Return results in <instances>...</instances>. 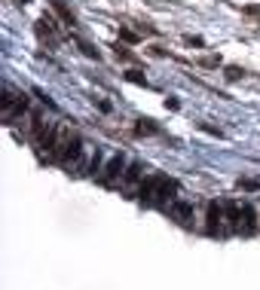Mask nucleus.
Wrapping results in <instances>:
<instances>
[{
	"instance_id": "1",
	"label": "nucleus",
	"mask_w": 260,
	"mask_h": 290,
	"mask_svg": "<svg viewBox=\"0 0 260 290\" xmlns=\"http://www.w3.org/2000/svg\"><path fill=\"white\" fill-rule=\"evenodd\" d=\"M178 199V180H169L166 174H150L141 190H138V202L141 205H159V208H169L172 202Z\"/></svg>"
},
{
	"instance_id": "2",
	"label": "nucleus",
	"mask_w": 260,
	"mask_h": 290,
	"mask_svg": "<svg viewBox=\"0 0 260 290\" xmlns=\"http://www.w3.org/2000/svg\"><path fill=\"white\" fill-rule=\"evenodd\" d=\"M86 144H83V138L70 128V125H58V131H55V141H52V147H49V153H46V162H58V165H67L80 150H83Z\"/></svg>"
},
{
	"instance_id": "3",
	"label": "nucleus",
	"mask_w": 260,
	"mask_h": 290,
	"mask_svg": "<svg viewBox=\"0 0 260 290\" xmlns=\"http://www.w3.org/2000/svg\"><path fill=\"white\" fill-rule=\"evenodd\" d=\"M202 220H205L202 229H205V235H211V239H224V235L233 232V229H230V217H227V202L211 199V202L205 205V217H202Z\"/></svg>"
},
{
	"instance_id": "4",
	"label": "nucleus",
	"mask_w": 260,
	"mask_h": 290,
	"mask_svg": "<svg viewBox=\"0 0 260 290\" xmlns=\"http://www.w3.org/2000/svg\"><path fill=\"white\" fill-rule=\"evenodd\" d=\"M0 110H3V119L6 125H12L25 110H28V95L25 92H15L9 83H3V98H0Z\"/></svg>"
},
{
	"instance_id": "5",
	"label": "nucleus",
	"mask_w": 260,
	"mask_h": 290,
	"mask_svg": "<svg viewBox=\"0 0 260 290\" xmlns=\"http://www.w3.org/2000/svg\"><path fill=\"white\" fill-rule=\"evenodd\" d=\"M55 131H58V125H55V122H46L40 113H34V125H31V144L37 147L40 159H46V153H49V147H52V141H55Z\"/></svg>"
},
{
	"instance_id": "6",
	"label": "nucleus",
	"mask_w": 260,
	"mask_h": 290,
	"mask_svg": "<svg viewBox=\"0 0 260 290\" xmlns=\"http://www.w3.org/2000/svg\"><path fill=\"white\" fill-rule=\"evenodd\" d=\"M126 168H129V159H126V153H113V156H110V159L101 165V171H98L95 177H98V183H101V187L113 190V187H120V180H123Z\"/></svg>"
},
{
	"instance_id": "7",
	"label": "nucleus",
	"mask_w": 260,
	"mask_h": 290,
	"mask_svg": "<svg viewBox=\"0 0 260 290\" xmlns=\"http://www.w3.org/2000/svg\"><path fill=\"white\" fill-rule=\"evenodd\" d=\"M166 211H169V217H172V220H178V223H181V226H187V229L196 223V205H193V202L175 199V202H172Z\"/></svg>"
},
{
	"instance_id": "8",
	"label": "nucleus",
	"mask_w": 260,
	"mask_h": 290,
	"mask_svg": "<svg viewBox=\"0 0 260 290\" xmlns=\"http://www.w3.org/2000/svg\"><path fill=\"white\" fill-rule=\"evenodd\" d=\"M144 171H147L144 162H129V168H126V174H123V180H120V190L138 196V190H141V183H144Z\"/></svg>"
},
{
	"instance_id": "9",
	"label": "nucleus",
	"mask_w": 260,
	"mask_h": 290,
	"mask_svg": "<svg viewBox=\"0 0 260 290\" xmlns=\"http://www.w3.org/2000/svg\"><path fill=\"white\" fill-rule=\"evenodd\" d=\"M34 31H37V37H40V40H43V43H46L49 49H55V46L61 43V34H58V24H55L52 18H46V15L34 21Z\"/></svg>"
},
{
	"instance_id": "10",
	"label": "nucleus",
	"mask_w": 260,
	"mask_h": 290,
	"mask_svg": "<svg viewBox=\"0 0 260 290\" xmlns=\"http://www.w3.org/2000/svg\"><path fill=\"white\" fill-rule=\"evenodd\" d=\"M260 229V223H257V214H254V208L248 205V202H242L239 205V220H236V232L239 235H254Z\"/></svg>"
},
{
	"instance_id": "11",
	"label": "nucleus",
	"mask_w": 260,
	"mask_h": 290,
	"mask_svg": "<svg viewBox=\"0 0 260 290\" xmlns=\"http://www.w3.org/2000/svg\"><path fill=\"white\" fill-rule=\"evenodd\" d=\"M49 6H52V9L58 12V18H61L64 24H70V28L77 24V15H74V9H70V6H67L64 0H49Z\"/></svg>"
},
{
	"instance_id": "12",
	"label": "nucleus",
	"mask_w": 260,
	"mask_h": 290,
	"mask_svg": "<svg viewBox=\"0 0 260 290\" xmlns=\"http://www.w3.org/2000/svg\"><path fill=\"white\" fill-rule=\"evenodd\" d=\"M132 131H135L138 138H153V135H159V128H156V125H153L150 119H138Z\"/></svg>"
},
{
	"instance_id": "13",
	"label": "nucleus",
	"mask_w": 260,
	"mask_h": 290,
	"mask_svg": "<svg viewBox=\"0 0 260 290\" xmlns=\"http://www.w3.org/2000/svg\"><path fill=\"white\" fill-rule=\"evenodd\" d=\"M242 15L251 18L254 24H260V3H245V6H242Z\"/></svg>"
},
{
	"instance_id": "14",
	"label": "nucleus",
	"mask_w": 260,
	"mask_h": 290,
	"mask_svg": "<svg viewBox=\"0 0 260 290\" xmlns=\"http://www.w3.org/2000/svg\"><path fill=\"white\" fill-rule=\"evenodd\" d=\"M120 40H123V43H138V40H141V34H138V31H132V28H126V24H120Z\"/></svg>"
},
{
	"instance_id": "15",
	"label": "nucleus",
	"mask_w": 260,
	"mask_h": 290,
	"mask_svg": "<svg viewBox=\"0 0 260 290\" xmlns=\"http://www.w3.org/2000/svg\"><path fill=\"white\" fill-rule=\"evenodd\" d=\"M77 46L83 49V55H86V58H95V61H101V52H98L92 43H86V40H77Z\"/></svg>"
},
{
	"instance_id": "16",
	"label": "nucleus",
	"mask_w": 260,
	"mask_h": 290,
	"mask_svg": "<svg viewBox=\"0 0 260 290\" xmlns=\"http://www.w3.org/2000/svg\"><path fill=\"white\" fill-rule=\"evenodd\" d=\"M126 80H129V83H135V86H147V76H144V70H138V67L126 70Z\"/></svg>"
},
{
	"instance_id": "17",
	"label": "nucleus",
	"mask_w": 260,
	"mask_h": 290,
	"mask_svg": "<svg viewBox=\"0 0 260 290\" xmlns=\"http://www.w3.org/2000/svg\"><path fill=\"white\" fill-rule=\"evenodd\" d=\"M113 52H116V58H120V61H138V55H135L132 49H126V46H120V43L113 46Z\"/></svg>"
},
{
	"instance_id": "18",
	"label": "nucleus",
	"mask_w": 260,
	"mask_h": 290,
	"mask_svg": "<svg viewBox=\"0 0 260 290\" xmlns=\"http://www.w3.org/2000/svg\"><path fill=\"white\" fill-rule=\"evenodd\" d=\"M224 76H227V80H230V83H236V80H242V76H245V70H242V67H236V64H230V67H227V73H224Z\"/></svg>"
},
{
	"instance_id": "19",
	"label": "nucleus",
	"mask_w": 260,
	"mask_h": 290,
	"mask_svg": "<svg viewBox=\"0 0 260 290\" xmlns=\"http://www.w3.org/2000/svg\"><path fill=\"white\" fill-rule=\"evenodd\" d=\"M239 187L242 190H260V180L257 177H245V180H239Z\"/></svg>"
},
{
	"instance_id": "20",
	"label": "nucleus",
	"mask_w": 260,
	"mask_h": 290,
	"mask_svg": "<svg viewBox=\"0 0 260 290\" xmlns=\"http://www.w3.org/2000/svg\"><path fill=\"white\" fill-rule=\"evenodd\" d=\"M199 64H202V67H218L221 58H218V55H205V58H199Z\"/></svg>"
},
{
	"instance_id": "21",
	"label": "nucleus",
	"mask_w": 260,
	"mask_h": 290,
	"mask_svg": "<svg viewBox=\"0 0 260 290\" xmlns=\"http://www.w3.org/2000/svg\"><path fill=\"white\" fill-rule=\"evenodd\" d=\"M199 128H202V131H208V135H215V138H224V131H221L218 125H208V122H199Z\"/></svg>"
},
{
	"instance_id": "22",
	"label": "nucleus",
	"mask_w": 260,
	"mask_h": 290,
	"mask_svg": "<svg viewBox=\"0 0 260 290\" xmlns=\"http://www.w3.org/2000/svg\"><path fill=\"white\" fill-rule=\"evenodd\" d=\"M184 43H187V46H205V40H202V37H193V34H187Z\"/></svg>"
},
{
	"instance_id": "23",
	"label": "nucleus",
	"mask_w": 260,
	"mask_h": 290,
	"mask_svg": "<svg viewBox=\"0 0 260 290\" xmlns=\"http://www.w3.org/2000/svg\"><path fill=\"white\" fill-rule=\"evenodd\" d=\"M150 55H153V58H166L169 49H166V46H150Z\"/></svg>"
},
{
	"instance_id": "24",
	"label": "nucleus",
	"mask_w": 260,
	"mask_h": 290,
	"mask_svg": "<svg viewBox=\"0 0 260 290\" xmlns=\"http://www.w3.org/2000/svg\"><path fill=\"white\" fill-rule=\"evenodd\" d=\"M95 104H98V110H101V113H110V101H104V98H98Z\"/></svg>"
},
{
	"instance_id": "25",
	"label": "nucleus",
	"mask_w": 260,
	"mask_h": 290,
	"mask_svg": "<svg viewBox=\"0 0 260 290\" xmlns=\"http://www.w3.org/2000/svg\"><path fill=\"white\" fill-rule=\"evenodd\" d=\"M166 107H169V110H178V107H181V101H178V98H166Z\"/></svg>"
}]
</instances>
